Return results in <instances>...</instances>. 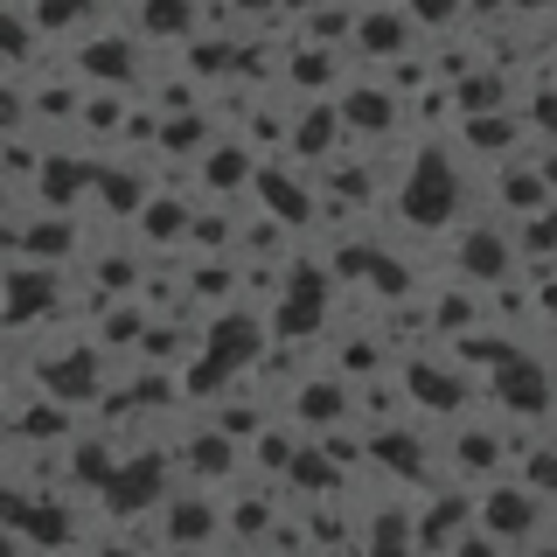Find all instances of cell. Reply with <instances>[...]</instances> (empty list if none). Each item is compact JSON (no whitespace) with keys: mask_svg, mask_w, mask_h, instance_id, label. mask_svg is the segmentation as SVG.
Instances as JSON below:
<instances>
[{"mask_svg":"<svg viewBox=\"0 0 557 557\" xmlns=\"http://www.w3.org/2000/svg\"><path fill=\"white\" fill-rule=\"evenodd\" d=\"M446 467L460 481H487V474H502V418H460L453 425V453H446Z\"/></svg>","mask_w":557,"mask_h":557,"instance_id":"16","label":"cell"},{"mask_svg":"<svg viewBox=\"0 0 557 557\" xmlns=\"http://www.w3.org/2000/svg\"><path fill=\"white\" fill-rule=\"evenodd\" d=\"M251 182H258V153L244 147L237 133L202 147V161H196V196L202 202H237V196H251Z\"/></svg>","mask_w":557,"mask_h":557,"instance_id":"12","label":"cell"},{"mask_svg":"<svg viewBox=\"0 0 557 557\" xmlns=\"http://www.w3.org/2000/svg\"><path fill=\"white\" fill-rule=\"evenodd\" d=\"M397 391H405V405L425 411V418H460L474 376H467L460 362H440V356H405L397 362Z\"/></svg>","mask_w":557,"mask_h":557,"instance_id":"8","label":"cell"},{"mask_svg":"<svg viewBox=\"0 0 557 557\" xmlns=\"http://www.w3.org/2000/svg\"><path fill=\"white\" fill-rule=\"evenodd\" d=\"M84 557H147V550H133V544H112V536H104V544H91Z\"/></svg>","mask_w":557,"mask_h":557,"instance_id":"24","label":"cell"},{"mask_svg":"<svg viewBox=\"0 0 557 557\" xmlns=\"http://www.w3.org/2000/svg\"><path fill=\"white\" fill-rule=\"evenodd\" d=\"M446 265H453V278H467V286H481V293L516 286L522 244H516V231H502V216H474L446 237Z\"/></svg>","mask_w":557,"mask_h":557,"instance_id":"2","label":"cell"},{"mask_svg":"<svg viewBox=\"0 0 557 557\" xmlns=\"http://www.w3.org/2000/svg\"><path fill=\"white\" fill-rule=\"evenodd\" d=\"M153 536L174 557H202L223 544V502H209V487H168V502L153 509Z\"/></svg>","mask_w":557,"mask_h":557,"instance_id":"3","label":"cell"},{"mask_svg":"<svg viewBox=\"0 0 557 557\" xmlns=\"http://www.w3.org/2000/svg\"><path fill=\"white\" fill-rule=\"evenodd\" d=\"M335 112H342V133L370 139V147L405 126V98H397L391 77H348L342 91H335Z\"/></svg>","mask_w":557,"mask_h":557,"instance_id":"9","label":"cell"},{"mask_svg":"<svg viewBox=\"0 0 557 557\" xmlns=\"http://www.w3.org/2000/svg\"><path fill=\"white\" fill-rule=\"evenodd\" d=\"M35 35H63V42H77V35H91L104 22V0H22Z\"/></svg>","mask_w":557,"mask_h":557,"instance_id":"18","label":"cell"},{"mask_svg":"<svg viewBox=\"0 0 557 557\" xmlns=\"http://www.w3.org/2000/svg\"><path fill=\"white\" fill-rule=\"evenodd\" d=\"M544 516H550V502L530 495L522 481H487L481 502H474V522H481L487 536H502V544H522V536H536V530H544Z\"/></svg>","mask_w":557,"mask_h":557,"instance_id":"10","label":"cell"},{"mask_svg":"<svg viewBox=\"0 0 557 557\" xmlns=\"http://www.w3.org/2000/svg\"><path fill=\"white\" fill-rule=\"evenodd\" d=\"M453 209H460V168L440 147L418 153V168H405V182H397V216L418 231H440V223H453Z\"/></svg>","mask_w":557,"mask_h":557,"instance_id":"6","label":"cell"},{"mask_svg":"<svg viewBox=\"0 0 557 557\" xmlns=\"http://www.w3.org/2000/svg\"><path fill=\"white\" fill-rule=\"evenodd\" d=\"M35 49H42V35H35L28 8H8V0H0V57H8V63H28Z\"/></svg>","mask_w":557,"mask_h":557,"instance_id":"19","label":"cell"},{"mask_svg":"<svg viewBox=\"0 0 557 557\" xmlns=\"http://www.w3.org/2000/svg\"><path fill=\"white\" fill-rule=\"evenodd\" d=\"M0 557H28V536L8 530V522H0Z\"/></svg>","mask_w":557,"mask_h":557,"instance_id":"23","label":"cell"},{"mask_svg":"<svg viewBox=\"0 0 557 557\" xmlns=\"http://www.w3.org/2000/svg\"><path fill=\"white\" fill-rule=\"evenodd\" d=\"M405 14L418 22V35H453L474 14V0H405Z\"/></svg>","mask_w":557,"mask_h":557,"instance_id":"20","label":"cell"},{"mask_svg":"<svg viewBox=\"0 0 557 557\" xmlns=\"http://www.w3.org/2000/svg\"><path fill=\"white\" fill-rule=\"evenodd\" d=\"M530 168H536V182H544L550 196H557V147H536V153H530Z\"/></svg>","mask_w":557,"mask_h":557,"instance_id":"22","label":"cell"},{"mask_svg":"<svg viewBox=\"0 0 557 557\" xmlns=\"http://www.w3.org/2000/svg\"><path fill=\"white\" fill-rule=\"evenodd\" d=\"M307 8H321V0H278V14H307Z\"/></svg>","mask_w":557,"mask_h":557,"instance_id":"25","label":"cell"},{"mask_svg":"<svg viewBox=\"0 0 557 557\" xmlns=\"http://www.w3.org/2000/svg\"><path fill=\"white\" fill-rule=\"evenodd\" d=\"M425 42L405 8H356V35H348V57L356 63H405V49Z\"/></svg>","mask_w":557,"mask_h":557,"instance_id":"13","label":"cell"},{"mask_svg":"<svg viewBox=\"0 0 557 557\" xmlns=\"http://www.w3.org/2000/svg\"><path fill=\"white\" fill-rule=\"evenodd\" d=\"M202 0H133V35L147 49H161V42H174L182 49L188 35H202Z\"/></svg>","mask_w":557,"mask_h":557,"instance_id":"15","label":"cell"},{"mask_svg":"<svg viewBox=\"0 0 557 557\" xmlns=\"http://www.w3.org/2000/svg\"><path fill=\"white\" fill-rule=\"evenodd\" d=\"M188 223H196V196H161V188H147V202L133 209V244L139 251L188 244Z\"/></svg>","mask_w":557,"mask_h":557,"instance_id":"14","label":"cell"},{"mask_svg":"<svg viewBox=\"0 0 557 557\" xmlns=\"http://www.w3.org/2000/svg\"><path fill=\"white\" fill-rule=\"evenodd\" d=\"M14 446V425H8V411H0V453H8Z\"/></svg>","mask_w":557,"mask_h":557,"instance_id":"26","label":"cell"},{"mask_svg":"<svg viewBox=\"0 0 557 557\" xmlns=\"http://www.w3.org/2000/svg\"><path fill=\"white\" fill-rule=\"evenodd\" d=\"M28 126V84H0V133H22Z\"/></svg>","mask_w":557,"mask_h":557,"instance_id":"21","label":"cell"},{"mask_svg":"<svg viewBox=\"0 0 557 557\" xmlns=\"http://www.w3.org/2000/svg\"><path fill=\"white\" fill-rule=\"evenodd\" d=\"M487 397H495L502 418H544L550 397H557V376L544 370V356H530V348H502L495 362H487Z\"/></svg>","mask_w":557,"mask_h":557,"instance_id":"5","label":"cell"},{"mask_svg":"<svg viewBox=\"0 0 557 557\" xmlns=\"http://www.w3.org/2000/svg\"><path fill=\"white\" fill-rule=\"evenodd\" d=\"M168 460H174V474H182V481L216 487L223 474H237V467H244V453H237L231 432H223L216 418H209V425H196L188 440H174V446H168Z\"/></svg>","mask_w":557,"mask_h":557,"instance_id":"11","label":"cell"},{"mask_svg":"<svg viewBox=\"0 0 557 557\" xmlns=\"http://www.w3.org/2000/svg\"><path fill=\"white\" fill-rule=\"evenodd\" d=\"M35 391H49L70 411L104 405V348L98 342H57V348H42V356H35Z\"/></svg>","mask_w":557,"mask_h":557,"instance_id":"4","label":"cell"},{"mask_svg":"<svg viewBox=\"0 0 557 557\" xmlns=\"http://www.w3.org/2000/svg\"><path fill=\"white\" fill-rule=\"evenodd\" d=\"M77 244H84V209H57V216L22 223V258H35V265H70Z\"/></svg>","mask_w":557,"mask_h":557,"instance_id":"17","label":"cell"},{"mask_svg":"<svg viewBox=\"0 0 557 557\" xmlns=\"http://www.w3.org/2000/svg\"><path fill=\"white\" fill-rule=\"evenodd\" d=\"M168 487H174L168 446H126L112 460V474H104V487H98V509L112 516V522H133V516H153V509H161Z\"/></svg>","mask_w":557,"mask_h":557,"instance_id":"1","label":"cell"},{"mask_svg":"<svg viewBox=\"0 0 557 557\" xmlns=\"http://www.w3.org/2000/svg\"><path fill=\"white\" fill-rule=\"evenodd\" d=\"M63 293H70V272L63 265H35V258H14L0 272V327H35L42 313H63Z\"/></svg>","mask_w":557,"mask_h":557,"instance_id":"7","label":"cell"}]
</instances>
